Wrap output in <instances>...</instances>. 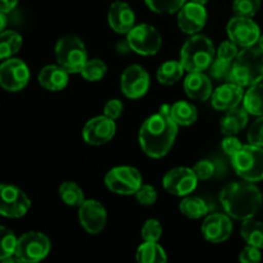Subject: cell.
Instances as JSON below:
<instances>
[{
  "mask_svg": "<svg viewBox=\"0 0 263 263\" xmlns=\"http://www.w3.org/2000/svg\"><path fill=\"white\" fill-rule=\"evenodd\" d=\"M249 144L253 145L263 146V116L257 118L249 127L248 134H247Z\"/></svg>",
  "mask_w": 263,
  "mask_h": 263,
  "instance_id": "ab89813d",
  "label": "cell"
},
{
  "mask_svg": "<svg viewBox=\"0 0 263 263\" xmlns=\"http://www.w3.org/2000/svg\"><path fill=\"white\" fill-rule=\"evenodd\" d=\"M207 22V9L204 5L186 2L177 14V25L184 33L195 35L199 32Z\"/></svg>",
  "mask_w": 263,
  "mask_h": 263,
  "instance_id": "e0dca14e",
  "label": "cell"
},
{
  "mask_svg": "<svg viewBox=\"0 0 263 263\" xmlns=\"http://www.w3.org/2000/svg\"><path fill=\"white\" fill-rule=\"evenodd\" d=\"M127 45L140 55H154L161 50V33L154 26L148 23L134 26L127 33Z\"/></svg>",
  "mask_w": 263,
  "mask_h": 263,
  "instance_id": "ba28073f",
  "label": "cell"
},
{
  "mask_svg": "<svg viewBox=\"0 0 263 263\" xmlns=\"http://www.w3.org/2000/svg\"><path fill=\"white\" fill-rule=\"evenodd\" d=\"M50 240L45 234L30 231L18 239L15 256L21 262L35 263L45 258L50 253Z\"/></svg>",
  "mask_w": 263,
  "mask_h": 263,
  "instance_id": "9c48e42d",
  "label": "cell"
},
{
  "mask_svg": "<svg viewBox=\"0 0 263 263\" xmlns=\"http://www.w3.org/2000/svg\"><path fill=\"white\" fill-rule=\"evenodd\" d=\"M179 125L171 116V105L163 104L146 118L139 131V144L151 158H162L171 151L176 140Z\"/></svg>",
  "mask_w": 263,
  "mask_h": 263,
  "instance_id": "6da1fadb",
  "label": "cell"
},
{
  "mask_svg": "<svg viewBox=\"0 0 263 263\" xmlns=\"http://www.w3.org/2000/svg\"><path fill=\"white\" fill-rule=\"evenodd\" d=\"M134 195H135L136 200L143 205H153L158 199V193L149 184H141V186Z\"/></svg>",
  "mask_w": 263,
  "mask_h": 263,
  "instance_id": "f35d334b",
  "label": "cell"
},
{
  "mask_svg": "<svg viewBox=\"0 0 263 263\" xmlns=\"http://www.w3.org/2000/svg\"><path fill=\"white\" fill-rule=\"evenodd\" d=\"M109 27L117 33H128L135 26V12L126 2L118 0L110 4L108 10Z\"/></svg>",
  "mask_w": 263,
  "mask_h": 263,
  "instance_id": "ffe728a7",
  "label": "cell"
},
{
  "mask_svg": "<svg viewBox=\"0 0 263 263\" xmlns=\"http://www.w3.org/2000/svg\"><path fill=\"white\" fill-rule=\"evenodd\" d=\"M257 44H258V48L263 51V33L261 36H259V40H258V43H257Z\"/></svg>",
  "mask_w": 263,
  "mask_h": 263,
  "instance_id": "c3c4849f",
  "label": "cell"
},
{
  "mask_svg": "<svg viewBox=\"0 0 263 263\" xmlns=\"http://www.w3.org/2000/svg\"><path fill=\"white\" fill-rule=\"evenodd\" d=\"M22 46V36L17 31L8 30L0 32V61L9 59L18 53Z\"/></svg>",
  "mask_w": 263,
  "mask_h": 263,
  "instance_id": "f546056e",
  "label": "cell"
},
{
  "mask_svg": "<svg viewBox=\"0 0 263 263\" xmlns=\"http://www.w3.org/2000/svg\"><path fill=\"white\" fill-rule=\"evenodd\" d=\"M238 54H239L238 45H236V44L231 40L221 43L220 46H218V49H217L218 58L225 59V61H229V62L235 61V58L238 57Z\"/></svg>",
  "mask_w": 263,
  "mask_h": 263,
  "instance_id": "60d3db41",
  "label": "cell"
},
{
  "mask_svg": "<svg viewBox=\"0 0 263 263\" xmlns=\"http://www.w3.org/2000/svg\"><path fill=\"white\" fill-rule=\"evenodd\" d=\"M57 63L69 73H80L87 62V50L84 41L74 35L59 39L55 45Z\"/></svg>",
  "mask_w": 263,
  "mask_h": 263,
  "instance_id": "8992f818",
  "label": "cell"
},
{
  "mask_svg": "<svg viewBox=\"0 0 263 263\" xmlns=\"http://www.w3.org/2000/svg\"><path fill=\"white\" fill-rule=\"evenodd\" d=\"M31 200L20 187L14 185H0V215L9 218H20L27 213Z\"/></svg>",
  "mask_w": 263,
  "mask_h": 263,
  "instance_id": "30bf717a",
  "label": "cell"
},
{
  "mask_svg": "<svg viewBox=\"0 0 263 263\" xmlns=\"http://www.w3.org/2000/svg\"><path fill=\"white\" fill-rule=\"evenodd\" d=\"M228 35L240 48L254 46L259 40L261 31L258 25L249 17H233L228 23Z\"/></svg>",
  "mask_w": 263,
  "mask_h": 263,
  "instance_id": "5bb4252c",
  "label": "cell"
},
{
  "mask_svg": "<svg viewBox=\"0 0 263 263\" xmlns=\"http://www.w3.org/2000/svg\"><path fill=\"white\" fill-rule=\"evenodd\" d=\"M241 146H243V144L235 135H225L223 140L221 141V149L230 158L240 151Z\"/></svg>",
  "mask_w": 263,
  "mask_h": 263,
  "instance_id": "b9f144b4",
  "label": "cell"
},
{
  "mask_svg": "<svg viewBox=\"0 0 263 263\" xmlns=\"http://www.w3.org/2000/svg\"><path fill=\"white\" fill-rule=\"evenodd\" d=\"M136 259L140 263H164L167 254L158 241H145L136 251Z\"/></svg>",
  "mask_w": 263,
  "mask_h": 263,
  "instance_id": "cb8c5ba5",
  "label": "cell"
},
{
  "mask_svg": "<svg viewBox=\"0 0 263 263\" xmlns=\"http://www.w3.org/2000/svg\"><path fill=\"white\" fill-rule=\"evenodd\" d=\"M184 67H182L181 62L177 61H167L157 71V80L161 82L162 85H174L179 81L184 74Z\"/></svg>",
  "mask_w": 263,
  "mask_h": 263,
  "instance_id": "f1b7e54d",
  "label": "cell"
},
{
  "mask_svg": "<svg viewBox=\"0 0 263 263\" xmlns=\"http://www.w3.org/2000/svg\"><path fill=\"white\" fill-rule=\"evenodd\" d=\"M79 220L82 228L89 234L102 233L107 223V211L104 205L95 199H89L79 207Z\"/></svg>",
  "mask_w": 263,
  "mask_h": 263,
  "instance_id": "2e32d148",
  "label": "cell"
},
{
  "mask_svg": "<svg viewBox=\"0 0 263 263\" xmlns=\"http://www.w3.org/2000/svg\"><path fill=\"white\" fill-rule=\"evenodd\" d=\"M162 233H163V229H162L161 222L156 218L148 220L141 228V238L144 239V241H158Z\"/></svg>",
  "mask_w": 263,
  "mask_h": 263,
  "instance_id": "8d00e7d4",
  "label": "cell"
},
{
  "mask_svg": "<svg viewBox=\"0 0 263 263\" xmlns=\"http://www.w3.org/2000/svg\"><path fill=\"white\" fill-rule=\"evenodd\" d=\"M231 164L236 174L246 181L258 182L263 180V146L247 144L231 157Z\"/></svg>",
  "mask_w": 263,
  "mask_h": 263,
  "instance_id": "5b68a950",
  "label": "cell"
},
{
  "mask_svg": "<svg viewBox=\"0 0 263 263\" xmlns=\"http://www.w3.org/2000/svg\"><path fill=\"white\" fill-rule=\"evenodd\" d=\"M115 120L107 117L105 115L97 116L87 121L82 130V138L90 145H103L107 144L116 135Z\"/></svg>",
  "mask_w": 263,
  "mask_h": 263,
  "instance_id": "9a60e30c",
  "label": "cell"
},
{
  "mask_svg": "<svg viewBox=\"0 0 263 263\" xmlns=\"http://www.w3.org/2000/svg\"><path fill=\"white\" fill-rule=\"evenodd\" d=\"M243 107L249 115L261 117L263 116V84L258 82L249 86L248 91L244 94Z\"/></svg>",
  "mask_w": 263,
  "mask_h": 263,
  "instance_id": "484cf974",
  "label": "cell"
},
{
  "mask_svg": "<svg viewBox=\"0 0 263 263\" xmlns=\"http://www.w3.org/2000/svg\"><path fill=\"white\" fill-rule=\"evenodd\" d=\"M151 10L158 14H172L181 9L186 0H144Z\"/></svg>",
  "mask_w": 263,
  "mask_h": 263,
  "instance_id": "836d02e7",
  "label": "cell"
},
{
  "mask_svg": "<svg viewBox=\"0 0 263 263\" xmlns=\"http://www.w3.org/2000/svg\"><path fill=\"white\" fill-rule=\"evenodd\" d=\"M202 234L210 243H223L233 233V222L228 213H212L202 223Z\"/></svg>",
  "mask_w": 263,
  "mask_h": 263,
  "instance_id": "ac0fdd59",
  "label": "cell"
},
{
  "mask_svg": "<svg viewBox=\"0 0 263 263\" xmlns=\"http://www.w3.org/2000/svg\"><path fill=\"white\" fill-rule=\"evenodd\" d=\"M187 2H193V3H197V4L205 5L208 3V0H187Z\"/></svg>",
  "mask_w": 263,
  "mask_h": 263,
  "instance_id": "7dc6e473",
  "label": "cell"
},
{
  "mask_svg": "<svg viewBox=\"0 0 263 263\" xmlns=\"http://www.w3.org/2000/svg\"><path fill=\"white\" fill-rule=\"evenodd\" d=\"M263 80V51L256 46L243 48L233 62L229 82L241 87L252 86Z\"/></svg>",
  "mask_w": 263,
  "mask_h": 263,
  "instance_id": "3957f363",
  "label": "cell"
},
{
  "mask_svg": "<svg viewBox=\"0 0 263 263\" xmlns=\"http://www.w3.org/2000/svg\"><path fill=\"white\" fill-rule=\"evenodd\" d=\"M59 197L71 207H80L85 202V195L81 187L73 181H64L59 186Z\"/></svg>",
  "mask_w": 263,
  "mask_h": 263,
  "instance_id": "4dcf8cb0",
  "label": "cell"
},
{
  "mask_svg": "<svg viewBox=\"0 0 263 263\" xmlns=\"http://www.w3.org/2000/svg\"><path fill=\"white\" fill-rule=\"evenodd\" d=\"M261 0H234L233 10L236 15L252 18L261 9Z\"/></svg>",
  "mask_w": 263,
  "mask_h": 263,
  "instance_id": "e575fe53",
  "label": "cell"
},
{
  "mask_svg": "<svg viewBox=\"0 0 263 263\" xmlns=\"http://www.w3.org/2000/svg\"><path fill=\"white\" fill-rule=\"evenodd\" d=\"M220 202L230 217L244 221L256 216L262 205L263 197L254 182L244 180L223 187L220 193Z\"/></svg>",
  "mask_w": 263,
  "mask_h": 263,
  "instance_id": "7a4b0ae2",
  "label": "cell"
},
{
  "mask_svg": "<svg viewBox=\"0 0 263 263\" xmlns=\"http://www.w3.org/2000/svg\"><path fill=\"white\" fill-rule=\"evenodd\" d=\"M249 113L246 108H233V109L225 112V116L221 118V133L223 135H236L244 130L248 123Z\"/></svg>",
  "mask_w": 263,
  "mask_h": 263,
  "instance_id": "603a6c76",
  "label": "cell"
},
{
  "mask_svg": "<svg viewBox=\"0 0 263 263\" xmlns=\"http://www.w3.org/2000/svg\"><path fill=\"white\" fill-rule=\"evenodd\" d=\"M18 239L9 229L0 226V261L14 256Z\"/></svg>",
  "mask_w": 263,
  "mask_h": 263,
  "instance_id": "d6a6232c",
  "label": "cell"
},
{
  "mask_svg": "<svg viewBox=\"0 0 263 263\" xmlns=\"http://www.w3.org/2000/svg\"><path fill=\"white\" fill-rule=\"evenodd\" d=\"M123 112V103L120 99H110L104 105V115L112 120H117Z\"/></svg>",
  "mask_w": 263,
  "mask_h": 263,
  "instance_id": "ee69618b",
  "label": "cell"
},
{
  "mask_svg": "<svg viewBox=\"0 0 263 263\" xmlns=\"http://www.w3.org/2000/svg\"><path fill=\"white\" fill-rule=\"evenodd\" d=\"M241 263H258L262 259L261 249L253 246H247L239 254Z\"/></svg>",
  "mask_w": 263,
  "mask_h": 263,
  "instance_id": "7bdbcfd3",
  "label": "cell"
},
{
  "mask_svg": "<svg viewBox=\"0 0 263 263\" xmlns=\"http://www.w3.org/2000/svg\"><path fill=\"white\" fill-rule=\"evenodd\" d=\"M121 91L128 99H139L148 92L151 77L140 64H131L121 74Z\"/></svg>",
  "mask_w": 263,
  "mask_h": 263,
  "instance_id": "7c38bea8",
  "label": "cell"
},
{
  "mask_svg": "<svg viewBox=\"0 0 263 263\" xmlns=\"http://www.w3.org/2000/svg\"><path fill=\"white\" fill-rule=\"evenodd\" d=\"M69 72L61 64H48L39 73V82L49 91H61L68 85Z\"/></svg>",
  "mask_w": 263,
  "mask_h": 263,
  "instance_id": "7402d4cb",
  "label": "cell"
},
{
  "mask_svg": "<svg viewBox=\"0 0 263 263\" xmlns=\"http://www.w3.org/2000/svg\"><path fill=\"white\" fill-rule=\"evenodd\" d=\"M30 81L27 64L17 58L5 59L0 64V86L7 91H20Z\"/></svg>",
  "mask_w": 263,
  "mask_h": 263,
  "instance_id": "8fae6325",
  "label": "cell"
},
{
  "mask_svg": "<svg viewBox=\"0 0 263 263\" xmlns=\"http://www.w3.org/2000/svg\"><path fill=\"white\" fill-rule=\"evenodd\" d=\"M20 0H0V10L4 13H9L17 7Z\"/></svg>",
  "mask_w": 263,
  "mask_h": 263,
  "instance_id": "f6af8a7d",
  "label": "cell"
},
{
  "mask_svg": "<svg viewBox=\"0 0 263 263\" xmlns=\"http://www.w3.org/2000/svg\"><path fill=\"white\" fill-rule=\"evenodd\" d=\"M184 90L190 99L205 102L212 97V81L204 72H189L184 80Z\"/></svg>",
  "mask_w": 263,
  "mask_h": 263,
  "instance_id": "44dd1931",
  "label": "cell"
},
{
  "mask_svg": "<svg viewBox=\"0 0 263 263\" xmlns=\"http://www.w3.org/2000/svg\"><path fill=\"white\" fill-rule=\"evenodd\" d=\"M107 64L102 61V59H87V62L85 63V66L81 69V76L84 77L86 81L97 82L100 81L102 79H104V76L107 74Z\"/></svg>",
  "mask_w": 263,
  "mask_h": 263,
  "instance_id": "1f68e13d",
  "label": "cell"
},
{
  "mask_svg": "<svg viewBox=\"0 0 263 263\" xmlns=\"http://www.w3.org/2000/svg\"><path fill=\"white\" fill-rule=\"evenodd\" d=\"M104 182L115 194L133 195L143 184V177L135 167L117 166L107 172Z\"/></svg>",
  "mask_w": 263,
  "mask_h": 263,
  "instance_id": "52a82bcc",
  "label": "cell"
},
{
  "mask_svg": "<svg viewBox=\"0 0 263 263\" xmlns=\"http://www.w3.org/2000/svg\"><path fill=\"white\" fill-rule=\"evenodd\" d=\"M171 116L179 126H190L198 120V109L193 103L180 100L171 105Z\"/></svg>",
  "mask_w": 263,
  "mask_h": 263,
  "instance_id": "d4e9b609",
  "label": "cell"
},
{
  "mask_svg": "<svg viewBox=\"0 0 263 263\" xmlns=\"http://www.w3.org/2000/svg\"><path fill=\"white\" fill-rule=\"evenodd\" d=\"M7 13L2 12L0 10V32H3L4 31V28L7 27V23H8V18H7Z\"/></svg>",
  "mask_w": 263,
  "mask_h": 263,
  "instance_id": "bcb514c9",
  "label": "cell"
},
{
  "mask_svg": "<svg viewBox=\"0 0 263 263\" xmlns=\"http://www.w3.org/2000/svg\"><path fill=\"white\" fill-rule=\"evenodd\" d=\"M198 177L194 170L189 167H176L163 176V187L167 193L176 197L192 194L198 185Z\"/></svg>",
  "mask_w": 263,
  "mask_h": 263,
  "instance_id": "4fadbf2b",
  "label": "cell"
},
{
  "mask_svg": "<svg viewBox=\"0 0 263 263\" xmlns=\"http://www.w3.org/2000/svg\"><path fill=\"white\" fill-rule=\"evenodd\" d=\"M231 66H233V62L225 61V59L216 58L213 59V62L210 66V76L212 77L216 81H222V80H226L228 81V77L230 74Z\"/></svg>",
  "mask_w": 263,
  "mask_h": 263,
  "instance_id": "d590c367",
  "label": "cell"
},
{
  "mask_svg": "<svg viewBox=\"0 0 263 263\" xmlns=\"http://www.w3.org/2000/svg\"><path fill=\"white\" fill-rule=\"evenodd\" d=\"M244 90L239 85L234 82H226V84L218 86L211 97L212 107L217 110L228 112L233 108L239 107L240 103H243Z\"/></svg>",
  "mask_w": 263,
  "mask_h": 263,
  "instance_id": "d6986e66",
  "label": "cell"
},
{
  "mask_svg": "<svg viewBox=\"0 0 263 263\" xmlns=\"http://www.w3.org/2000/svg\"><path fill=\"white\" fill-rule=\"evenodd\" d=\"M240 234L248 246L257 247L259 249L263 248V222L261 221H256L253 218L244 220Z\"/></svg>",
  "mask_w": 263,
  "mask_h": 263,
  "instance_id": "4316f807",
  "label": "cell"
},
{
  "mask_svg": "<svg viewBox=\"0 0 263 263\" xmlns=\"http://www.w3.org/2000/svg\"><path fill=\"white\" fill-rule=\"evenodd\" d=\"M215 59V46L204 35L195 33L187 39L180 50V62L185 71L204 72Z\"/></svg>",
  "mask_w": 263,
  "mask_h": 263,
  "instance_id": "277c9868",
  "label": "cell"
},
{
  "mask_svg": "<svg viewBox=\"0 0 263 263\" xmlns=\"http://www.w3.org/2000/svg\"><path fill=\"white\" fill-rule=\"evenodd\" d=\"M195 175H197L198 180H210L211 177H213L217 171V166H216L215 162L210 161V159H202V161L197 162L193 167Z\"/></svg>",
  "mask_w": 263,
  "mask_h": 263,
  "instance_id": "74e56055",
  "label": "cell"
},
{
  "mask_svg": "<svg viewBox=\"0 0 263 263\" xmlns=\"http://www.w3.org/2000/svg\"><path fill=\"white\" fill-rule=\"evenodd\" d=\"M179 208L182 215L186 216L187 218H192V220H198V218L204 217L210 212L207 203L199 197H187L186 195L180 202Z\"/></svg>",
  "mask_w": 263,
  "mask_h": 263,
  "instance_id": "83f0119b",
  "label": "cell"
}]
</instances>
